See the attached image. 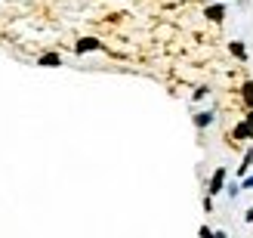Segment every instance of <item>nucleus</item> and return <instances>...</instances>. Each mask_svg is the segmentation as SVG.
Wrapping results in <instances>:
<instances>
[{"instance_id": "6e6552de", "label": "nucleus", "mask_w": 253, "mask_h": 238, "mask_svg": "<svg viewBox=\"0 0 253 238\" xmlns=\"http://www.w3.org/2000/svg\"><path fill=\"white\" fill-rule=\"evenodd\" d=\"M229 53H232V56H238V59L244 62V59H247V47H244L241 41H232V44H229Z\"/></svg>"}, {"instance_id": "f3484780", "label": "nucleus", "mask_w": 253, "mask_h": 238, "mask_svg": "<svg viewBox=\"0 0 253 238\" xmlns=\"http://www.w3.org/2000/svg\"><path fill=\"white\" fill-rule=\"evenodd\" d=\"M213 238H229V235H225L222 229H216V232H213Z\"/></svg>"}, {"instance_id": "9b49d317", "label": "nucleus", "mask_w": 253, "mask_h": 238, "mask_svg": "<svg viewBox=\"0 0 253 238\" xmlns=\"http://www.w3.org/2000/svg\"><path fill=\"white\" fill-rule=\"evenodd\" d=\"M207 93H210V87H198V90H195V96H192V99H204Z\"/></svg>"}, {"instance_id": "1a4fd4ad", "label": "nucleus", "mask_w": 253, "mask_h": 238, "mask_svg": "<svg viewBox=\"0 0 253 238\" xmlns=\"http://www.w3.org/2000/svg\"><path fill=\"white\" fill-rule=\"evenodd\" d=\"M241 192H244V189H241V180H235V183L225 186V195H229V198H238Z\"/></svg>"}, {"instance_id": "4468645a", "label": "nucleus", "mask_w": 253, "mask_h": 238, "mask_svg": "<svg viewBox=\"0 0 253 238\" xmlns=\"http://www.w3.org/2000/svg\"><path fill=\"white\" fill-rule=\"evenodd\" d=\"M204 210H207V214L213 210V195H204Z\"/></svg>"}, {"instance_id": "dca6fc26", "label": "nucleus", "mask_w": 253, "mask_h": 238, "mask_svg": "<svg viewBox=\"0 0 253 238\" xmlns=\"http://www.w3.org/2000/svg\"><path fill=\"white\" fill-rule=\"evenodd\" d=\"M244 223H253V207H250L247 214H244Z\"/></svg>"}, {"instance_id": "20e7f679", "label": "nucleus", "mask_w": 253, "mask_h": 238, "mask_svg": "<svg viewBox=\"0 0 253 238\" xmlns=\"http://www.w3.org/2000/svg\"><path fill=\"white\" fill-rule=\"evenodd\" d=\"M204 16H207L210 22H216V25H219V22L225 19V6H222V3H210V6L204 9Z\"/></svg>"}, {"instance_id": "423d86ee", "label": "nucleus", "mask_w": 253, "mask_h": 238, "mask_svg": "<svg viewBox=\"0 0 253 238\" xmlns=\"http://www.w3.org/2000/svg\"><path fill=\"white\" fill-rule=\"evenodd\" d=\"M238 96H241V102H244L247 108H253V81H244L241 90H238Z\"/></svg>"}, {"instance_id": "39448f33", "label": "nucleus", "mask_w": 253, "mask_h": 238, "mask_svg": "<svg viewBox=\"0 0 253 238\" xmlns=\"http://www.w3.org/2000/svg\"><path fill=\"white\" fill-rule=\"evenodd\" d=\"M37 65H41V68H59L62 65V56L59 53H43L41 59H37Z\"/></svg>"}, {"instance_id": "9d476101", "label": "nucleus", "mask_w": 253, "mask_h": 238, "mask_svg": "<svg viewBox=\"0 0 253 238\" xmlns=\"http://www.w3.org/2000/svg\"><path fill=\"white\" fill-rule=\"evenodd\" d=\"M244 164H247V170L253 173V148H247V155H244Z\"/></svg>"}, {"instance_id": "ddd939ff", "label": "nucleus", "mask_w": 253, "mask_h": 238, "mask_svg": "<svg viewBox=\"0 0 253 238\" xmlns=\"http://www.w3.org/2000/svg\"><path fill=\"white\" fill-rule=\"evenodd\" d=\"M198 235H201V238H213V229H210V226H201Z\"/></svg>"}, {"instance_id": "2eb2a0df", "label": "nucleus", "mask_w": 253, "mask_h": 238, "mask_svg": "<svg viewBox=\"0 0 253 238\" xmlns=\"http://www.w3.org/2000/svg\"><path fill=\"white\" fill-rule=\"evenodd\" d=\"M244 121H247V127H250V133H253V108H247V115H244Z\"/></svg>"}, {"instance_id": "0eeeda50", "label": "nucleus", "mask_w": 253, "mask_h": 238, "mask_svg": "<svg viewBox=\"0 0 253 238\" xmlns=\"http://www.w3.org/2000/svg\"><path fill=\"white\" fill-rule=\"evenodd\" d=\"M232 140H253V133H250V127H247V121H241L238 127L232 130Z\"/></svg>"}, {"instance_id": "f03ea898", "label": "nucleus", "mask_w": 253, "mask_h": 238, "mask_svg": "<svg viewBox=\"0 0 253 238\" xmlns=\"http://www.w3.org/2000/svg\"><path fill=\"white\" fill-rule=\"evenodd\" d=\"M93 49H105L102 47V41H99V37H81L78 44H74V53H93Z\"/></svg>"}, {"instance_id": "f8f14e48", "label": "nucleus", "mask_w": 253, "mask_h": 238, "mask_svg": "<svg viewBox=\"0 0 253 238\" xmlns=\"http://www.w3.org/2000/svg\"><path fill=\"white\" fill-rule=\"evenodd\" d=\"M241 189H244V192H247V189H253V173H250V177H244V180H241Z\"/></svg>"}, {"instance_id": "f257e3e1", "label": "nucleus", "mask_w": 253, "mask_h": 238, "mask_svg": "<svg viewBox=\"0 0 253 238\" xmlns=\"http://www.w3.org/2000/svg\"><path fill=\"white\" fill-rule=\"evenodd\" d=\"M225 177H229V170H225V167H216V170H213V177H210V183H207V195L216 198L219 192H225V186H229V183H225Z\"/></svg>"}, {"instance_id": "7ed1b4c3", "label": "nucleus", "mask_w": 253, "mask_h": 238, "mask_svg": "<svg viewBox=\"0 0 253 238\" xmlns=\"http://www.w3.org/2000/svg\"><path fill=\"white\" fill-rule=\"evenodd\" d=\"M192 121H195V127H198V130H207L210 124L216 121V111H213V108H207V111H198V115H195Z\"/></svg>"}, {"instance_id": "a211bd4d", "label": "nucleus", "mask_w": 253, "mask_h": 238, "mask_svg": "<svg viewBox=\"0 0 253 238\" xmlns=\"http://www.w3.org/2000/svg\"><path fill=\"white\" fill-rule=\"evenodd\" d=\"M210 3H213V0H210Z\"/></svg>"}]
</instances>
